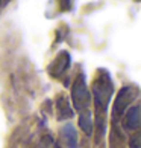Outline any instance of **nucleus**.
<instances>
[{"label":"nucleus","mask_w":141,"mask_h":148,"mask_svg":"<svg viewBox=\"0 0 141 148\" xmlns=\"http://www.w3.org/2000/svg\"><path fill=\"white\" fill-rule=\"evenodd\" d=\"M112 95V84L111 79L106 73L102 75L99 79H96L93 86V98H94V106H96V114H97V124L100 127V133L103 131V121L100 119L102 113H106L108 102Z\"/></svg>","instance_id":"nucleus-1"},{"label":"nucleus","mask_w":141,"mask_h":148,"mask_svg":"<svg viewBox=\"0 0 141 148\" xmlns=\"http://www.w3.org/2000/svg\"><path fill=\"white\" fill-rule=\"evenodd\" d=\"M72 99L74 104V108H78L79 112H85L86 107L90 104V93L85 84V78L79 76L76 79V83L73 84V90H72Z\"/></svg>","instance_id":"nucleus-2"},{"label":"nucleus","mask_w":141,"mask_h":148,"mask_svg":"<svg viewBox=\"0 0 141 148\" xmlns=\"http://www.w3.org/2000/svg\"><path fill=\"white\" fill-rule=\"evenodd\" d=\"M132 101V90L131 87H123V89L118 92L115 104H114V116L120 118L121 114L126 112V108L129 106V102Z\"/></svg>","instance_id":"nucleus-3"},{"label":"nucleus","mask_w":141,"mask_h":148,"mask_svg":"<svg viewBox=\"0 0 141 148\" xmlns=\"http://www.w3.org/2000/svg\"><path fill=\"white\" fill-rule=\"evenodd\" d=\"M140 107L135 106L132 108H129V112L126 113L124 118V128L126 130H137L140 127Z\"/></svg>","instance_id":"nucleus-4"},{"label":"nucleus","mask_w":141,"mask_h":148,"mask_svg":"<svg viewBox=\"0 0 141 148\" xmlns=\"http://www.w3.org/2000/svg\"><path fill=\"white\" fill-rule=\"evenodd\" d=\"M56 112H58V118L64 121V119H70L73 116V108L70 106V102L67 98L59 96L56 101Z\"/></svg>","instance_id":"nucleus-5"},{"label":"nucleus","mask_w":141,"mask_h":148,"mask_svg":"<svg viewBox=\"0 0 141 148\" xmlns=\"http://www.w3.org/2000/svg\"><path fill=\"white\" fill-rule=\"evenodd\" d=\"M68 66H70V55L67 52H62L61 55L56 58V61L53 63V66H50V72L58 76V75L65 72Z\"/></svg>","instance_id":"nucleus-6"},{"label":"nucleus","mask_w":141,"mask_h":148,"mask_svg":"<svg viewBox=\"0 0 141 148\" xmlns=\"http://www.w3.org/2000/svg\"><path fill=\"white\" fill-rule=\"evenodd\" d=\"M79 125L86 134H91L93 133V118H91V113L88 110L85 112H80V116H79Z\"/></svg>","instance_id":"nucleus-7"},{"label":"nucleus","mask_w":141,"mask_h":148,"mask_svg":"<svg viewBox=\"0 0 141 148\" xmlns=\"http://www.w3.org/2000/svg\"><path fill=\"white\" fill-rule=\"evenodd\" d=\"M62 136H64V139H65L67 145L70 148H76V145H78V134H76L74 128L70 124L62 128Z\"/></svg>","instance_id":"nucleus-8"},{"label":"nucleus","mask_w":141,"mask_h":148,"mask_svg":"<svg viewBox=\"0 0 141 148\" xmlns=\"http://www.w3.org/2000/svg\"><path fill=\"white\" fill-rule=\"evenodd\" d=\"M131 145H132V148H140V136H137V138L132 139Z\"/></svg>","instance_id":"nucleus-9"}]
</instances>
